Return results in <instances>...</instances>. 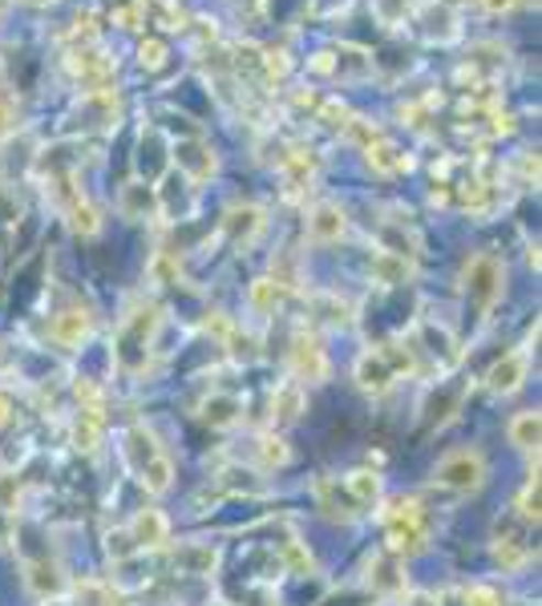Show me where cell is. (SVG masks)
I'll use <instances>...</instances> for the list:
<instances>
[{
  "mask_svg": "<svg viewBox=\"0 0 542 606\" xmlns=\"http://www.w3.org/2000/svg\"><path fill=\"white\" fill-rule=\"evenodd\" d=\"M401 558L397 554H380L373 566H368V586L377 594H401L405 591V574H401Z\"/></svg>",
  "mask_w": 542,
  "mask_h": 606,
  "instance_id": "obj_11",
  "label": "cell"
},
{
  "mask_svg": "<svg viewBox=\"0 0 542 606\" xmlns=\"http://www.w3.org/2000/svg\"><path fill=\"white\" fill-rule=\"evenodd\" d=\"M154 328H158V311L154 308H139L130 311L122 328H118V344H114V356L118 364L126 372H139L151 356V340H154Z\"/></svg>",
  "mask_w": 542,
  "mask_h": 606,
  "instance_id": "obj_3",
  "label": "cell"
},
{
  "mask_svg": "<svg viewBox=\"0 0 542 606\" xmlns=\"http://www.w3.org/2000/svg\"><path fill=\"white\" fill-rule=\"evenodd\" d=\"M530 558V546L522 533H506V538H498V566L502 570H522Z\"/></svg>",
  "mask_w": 542,
  "mask_h": 606,
  "instance_id": "obj_20",
  "label": "cell"
},
{
  "mask_svg": "<svg viewBox=\"0 0 542 606\" xmlns=\"http://www.w3.org/2000/svg\"><path fill=\"white\" fill-rule=\"evenodd\" d=\"M377 275L385 279V284H401L405 279V260L401 255H389V251H385V255L377 260Z\"/></svg>",
  "mask_w": 542,
  "mask_h": 606,
  "instance_id": "obj_26",
  "label": "cell"
},
{
  "mask_svg": "<svg viewBox=\"0 0 542 606\" xmlns=\"http://www.w3.org/2000/svg\"><path fill=\"white\" fill-rule=\"evenodd\" d=\"M175 158H178V166H182L190 178H199V183L214 174V154L202 146V142H178Z\"/></svg>",
  "mask_w": 542,
  "mask_h": 606,
  "instance_id": "obj_14",
  "label": "cell"
},
{
  "mask_svg": "<svg viewBox=\"0 0 542 606\" xmlns=\"http://www.w3.org/2000/svg\"><path fill=\"white\" fill-rule=\"evenodd\" d=\"M385 526H389L392 550H421L429 542V514L417 497H392L385 509Z\"/></svg>",
  "mask_w": 542,
  "mask_h": 606,
  "instance_id": "obj_2",
  "label": "cell"
},
{
  "mask_svg": "<svg viewBox=\"0 0 542 606\" xmlns=\"http://www.w3.org/2000/svg\"><path fill=\"white\" fill-rule=\"evenodd\" d=\"M122 453H126L134 477H139L151 494H166V489H170V482H175V461L166 458L163 445L154 441V433L146 429V425L126 429V437H122Z\"/></svg>",
  "mask_w": 542,
  "mask_h": 606,
  "instance_id": "obj_1",
  "label": "cell"
},
{
  "mask_svg": "<svg viewBox=\"0 0 542 606\" xmlns=\"http://www.w3.org/2000/svg\"><path fill=\"white\" fill-rule=\"evenodd\" d=\"M291 372H296V381H324L329 376V356H324V348L316 344L312 335H300L296 340V348H291Z\"/></svg>",
  "mask_w": 542,
  "mask_h": 606,
  "instance_id": "obj_6",
  "label": "cell"
},
{
  "mask_svg": "<svg viewBox=\"0 0 542 606\" xmlns=\"http://www.w3.org/2000/svg\"><path fill=\"white\" fill-rule=\"evenodd\" d=\"M272 409H276L279 421H296V417L303 412V384L300 381L279 384L276 396H272Z\"/></svg>",
  "mask_w": 542,
  "mask_h": 606,
  "instance_id": "obj_15",
  "label": "cell"
},
{
  "mask_svg": "<svg viewBox=\"0 0 542 606\" xmlns=\"http://www.w3.org/2000/svg\"><path fill=\"white\" fill-rule=\"evenodd\" d=\"M401 372H413V356L405 348H397V352H365L361 364H356V381H361L365 393L380 396L385 388L401 381Z\"/></svg>",
  "mask_w": 542,
  "mask_h": 606,
  "instance_id": "obj_5",
  "label": "cell"
},
{
  "mask_svg": "<svg viewBox=\"0 0 542 606\" xmlns=\"http://www.w3.org/2000/svg\"><path fill=\"white\" fill-rule=\"evenodd\" d=\"M264 227V211L259 207H231L228 219H223V231H228L235 243H252Z\"/></svg>",
  "mask_w": 542,
  "mask_h": 606,
  "instance_id": "obj_12",
  "label": "cell"
},
{
  "mask_svg": "<svg viewBox=\"0 0 542 606\" xmlns=\"http://www.w3.org/2000/svg\"><path fill=\"white\" fill-rule=\"evenodd\" d=\"M482 9H486V13H510L515 0H482Z\"/></svg>",
  "mask_w": 542,
  "mask_h": 606,
  "instance_id": "obj_29",
  "label": "cell"
},
{
  "mask_svg": "<svg viewBox=\"0 0 542 606\" xmlns=\"http://www.w3.org/2000/svg\"><path fill=\"white\" fill-rule=\"evenodd\" d=\"M368 158H373V166H377V170H385V174L405 170V166H409V158H405V154H397L389 142H380V146H368Z\"/></svg>",
  "mask_w": 542,
  "mask_h": 606,
  "instance_id": "obj_22",
  "label": "cell"
},
{
  "mask_svg": "<svg viewBox=\"0 0 542 606\" xmlns=\"http://www.w3.org/2000/svg\"><path fill=\"white\" fill-rule=\"evenodd\" d=\"M344 231H349V219L336 202H316L308 211V239H316V243H336Z\"/></svg>",
  "mask_w": 542,
  "mask_h": 606,
  "instance_id": "obj_8",
  "label": "cell"
},
{
  "mask_svg": "<svg viewBox=\"0 0 542 606\" xmlns=\"http://www.w3.org/2000/svg\"><path fill=\"white\" fill-rule=\"evenodd\" d=\"M89 328H93V320H89V311H62L57 320H53V340L62 348H77L81 340L89 335Z\"/></svg>",
  "mask_w": 542,
  "mask_h": 606,
  "instance_id": "obj_13",
  "label": "cell"
},
{
  "mask_svg": "<svg viewBox=\"0 0 542 606\" xmlns=\"http://www.w3.org/2000/svg\"><path fill=\"white\" fill-rule=\"evenodd\" d=\"M202 421L214 425V429H231L240 421V400L235 396H211L207 409H202Z\"/></svg>",
  "mask_w": 542,
  "mask_h": 606,
  "instance_id": "obj_17",
  "label": "cell"
},
{
  "mask_svg": "<svg viewBox=\"0 0 542 606\" xmlns=\"http://www.w3.org/2000/svg\"><path fill=\"white\" fill-rule=\"evenodd\" d=\"M510 445L534 449V453H539V412L527 409V412H518L515 421H510Z\"/></svg>",
  "mask_w": 542,
  "mask_h": 606,
  "instance_id": "obj_18",
  "label": "cell"
},
{
  "mask_svg": "<svg viewBox=\"0 0 542 606\" xmlns=\"http://www.w3.org/2000/svg\"><path fill=\"white\" fill-rule=\"evenodd\" d=\"M276 299H279V287L272 284V279H259V284L252 287V308L255 311H272L276 308Z\"/></svg>",
  "mask_w": 542,
  "mask_h": 606,
  "instance_id": "obj_25",
  "label": "cell"
},
{
  "mask_svg": "<svg viewBox=\"0 0 542 606\" xmlns=\"http://www.w3.org/2000/svg\"><path fill=\"white\" fill-rule=\"evenodd\" d=\"M433 485H442L450 494H478L486 485V458L478 449H457L433 470Z\"/></svg>",
  "mask_w": 542,
  "mask_h": 606,
  "instance_id": "obj_4",
  "label": "cell"
},
{
  "mask_svg": "<svg viewBox=\"0 0 542 606\" xmlns=\"http://www.w3.org/2000/svg\"><path fill=\"white\" fill-rule=\"evenodd\" d=\"M13 421V405H9V396L0 393V425H9Z\"/></svg>",
  "mask_w": 542,
  "mask_h": 606,
  "instance_id": "obj_31",
  "label": "cell"
},
{
  "mask_svg": "<svg viewBox=\"0 0 542 606\" xmlns=\"http://www.w3.org/2000/svg\"><path fill=\"white\" fill-rule=\"evenodd\" d=\"M158 207V198H154V190L146 183H130L126 190H122V211H126V219H142L146 211H154Z\"/></svg>",
  "mask_w": 542,
  "mask_h": 606,
  "instance_id": "obj_19",
  "label": "cell"
},
{
  "mask_svg": "<svg viewBox=\"0 0 542 606\" xmlns=\"http://www.w3.org/2000/svg\"><path fill=\"white\" fill-rule=\"evenodd\" d=\"M259 458H264L267 470H276V465H288V445H284L279 437H259Z\"/></svg>",
  "mask_w": 542,
  "mask_h": 606,
  "instance_id": "obj_23",
  "label": "cell"
},
{
  "mask_svg": "<svg viewBox=\"0 0 542 606\" xmlns=\"http://www.w3.org/2000/svg\"><path fill=\"white\" fill-rule=\"evenodd\" d=\"M166 538H170V521L158 509H142L139 518L130 521V542L139 546V550H158Z\"/></svg>",
  "mask_w": 542,
  "mask_h": 606,
  "instance_id": "obj_9",
  "label": "cell"
},
{
  "mask_svg": "<svg viewBox=\"0 0 542 606\" xmlns=\"http://www.w3.org/2000/svg\"><path fill=\"white\" fill-rule=\"evenodd\" d=\"M466 287H469V296H478L482 304H494V299H498V291H502V267H498L490 255H478V260H469Z\"/></svg>",
  "mask_w": 542,
  "mask_h": 606,
  "instance_id": "obj_7",
  "label": "cell"
},
{
  "mask_svg": "<svg viewBox=\"0 0 542 606\" xmlns=\"http://www.w3.org/2000/svg\"><path fill=\"white\" fill-rule=\"evenodd\" d=\"M163 57H166V49H163V41H151V45H142V65H163Z\"/></svg>",
  "mask_w": 542,
  "mask_h": 606,
  "instance_id": "obj_28",
  "label": "cell"
},
{
  "mask_svg": "<svg viewBox=\"0 0 542 606\" xmlns=\"http://www.w3.org/2000/svg\"><path fill=\"white\" fill-rule=\"evenodd\" d=\"M522 381H527V352H510L490 368V388L498 396H510L515 388H522Z\"/></svg>",
  "mask_w": 542,
  "mask_h": 606,
  "instance_id": "obj_10",
  "label": "cell"
},
{
  "mask_svg": "<svg viewBox=\"0 0 542 606\" xmlns=\"http://www.w3.org/2000/svg\"><path fill=\"white\" fill-rule=\"evenodd\" d=\"M175 562L182 566V574H211L214 570V550L211 546H182L175 554Z\"/></svg>",
  "mask_w": 542,
  "mask_h": 606,
  "instance_id": "obj_21",
  "label": "cell"
},
{
  "mask_svg": "<svg viewBox=\"0 0 542 606\" xmlns=\"http://www.w3.org/2000/svg\"><path fill=\"white\" fill-rule=\"evenodd\" d=\"M284 562H288L296 574H308V570H312V554H308V546L296 542V538H291V542H284Z\"/></svg>",
  "mask_w": 542,
  "mask_h": 606,
  "instance_id": "obj_24",
  "label": "cell"
},
{
  "mask_svg": "<svg viewBox=\"0 0 542 606\" xmlns=\"http://www.w3.org/2000/svg\"><path fill=\"white\" fill-rule=\"evenodd\" d=\"M344 489L353 494L356 506H377L380 502V477L377 473H368V470H356L344 477Z\"/></svg>",
  "mask_w": 542,
  "mask_h": 606,
  "instance_id": "obj_16",
  "label": "cell"
},
{
  "mask_svg": "<svg viewBox=\"0 0 542 606\" xmlns=\"http://www.w3.org/2000/svg\"><path fill=\"white\" fill-rule=\"evenodd\" d=\"M466 606H502V594L490 591V586H469Z\"/></svg>",
  "mask_w": 542,
  "mask_h": 606,
  "instance_id": "obj_27",
  "label": "cell"
},
{
  "mask_svg": "<svg viewBox=\"0 0 542 606\" xmlns=\"http://www.w3.org/2000/svg\"><path fill=\"white\" fill-rule=\"evenodd\" d=\"M527 4H539V0H527Z\"/></svg>",
  "mask_w": 542,
  "mask_h": 606,
  "instance_id": "obj_32",
  "label": "cell"
},
{
  "mask_svg": "<svg viewBox=\"0 0 542 606\" xmlns=\"http://www.w3.org/2000/svg\"><path fill=\"white\" fill-rule=\"evenodd\" d=\"M9 130H13V110L0 101V134H9Z\"/></svg>",
  "mask_w": 542,
  "mask_h": 606,
  "instance_id": "obj_30",
  "label": "cell"
}]
</instances>
